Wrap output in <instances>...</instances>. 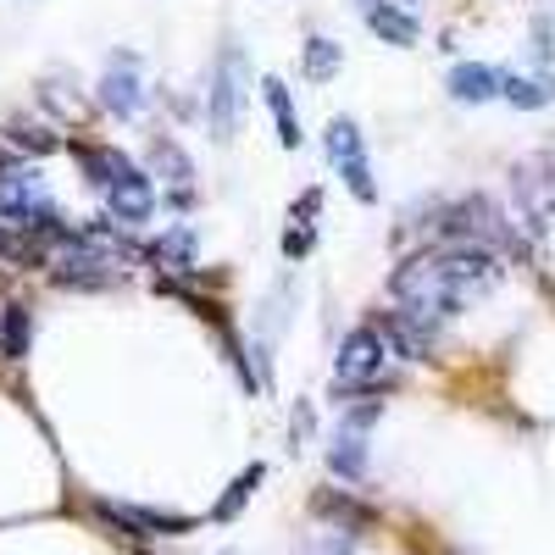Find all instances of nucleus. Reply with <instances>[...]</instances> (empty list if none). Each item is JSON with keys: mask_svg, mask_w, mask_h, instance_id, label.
I'll use <instances>...</instances> for the list:
<instances>
[{"mask_svg": "<svg viewBox=\"0 0 555 555\" xmlns=\"http://www.w3.org/2000/svg\"><path fill=\"white\" fill-rule=\"evenodd\" d=\"M494 284H500V256L489 245H434L423 256H405L389 272L400 311H411L428 328L455 311H467L473 300H483Z\"/></svg>", "mask_w": 555, "mask_h": 555, "instance_id": "obj_1", "label": "nucleus"}, {"mask_svg": "<svg viewBox=\"0 0 555 555\" xmlns=\"http://www.w3.org/2000/svg\"><path fill=\"white\" fill-rule=\"evenodd\" d=\"M245 83H250V67H245V51L228 44L217 56V73H211V139H234L240 122H245Z\"/></svg>", "mask_w": 555, "mask_h": 555, "instance_id": "obj_2", "label": "nucleus"}, {"mask_svg": "<svg viewBox=\"0 0 555 555\" xmlns=\"http://www.w3.org/2000/svg\"><path fill=\"white\" fill-rule=\"evenodd\" d=\"M384 339L373 334V322H361V328H350L345 334V345H339V366H334V378H339V389H389V378H384Z\"/></svg>", "mask_w": 555, "mask_h": 555, "instance_id": "obj_3", "label": "nucleus"}, {"mask_svg": "<svg viewBox=\"0 0 555 555\" xmlns=\"http://www.w3.org/2000/svg\"><path fill=\"white\" fill-rule=\"evenodd\" d=\"M512 195H517L522 217H528L533 228H544V222L555 217V156H528V162H517Z\"/></svg>", "mask_w": 555, "mask_h": 555, "instance_id": "obj_4", "label": "nucleus"}, {"mask_svg": "<svg viewBox=\"0 0 555 555\" xmlns=\"http://www.w3.org/2000/svg\"><path fill=\"white\" fill-rule=\"evenodd\" d=\"M373 423H378V400H366V405H356L345 416V428H339V439L328 450V467L339 478H361L366 473V428H373Z\"/></svg>", "mask_w": 555, "mask_h": 555, "instance_id": "obj_5", "label": "nucleus"}, {"mask_svg": "<svg viewBox=\"0 0 555 555\" xmlns=\"http://www.w3.org/2000/svg\"><path fill=\"white\" fill-rule=\"evenodd\" d=\"M373 334L384 339L389 356H405V361H428L434 356V328H428V322H416L411 311H378Z\"/></svg>", "mask_w": 555, "mask_h": 555, "instance_id": "obj_6", "label": "nucleus"}, {"mask_svg": "<svg viewBox=\"0 0 555 555\" xmlns=\"http://www.w3.org/2000/svg\"><path fill=\"white\" fill-rule=\"evenodd\" d=\"M95 512L106 522H117L122 533H139V539H156V533H190L195 517H172V512H151V505H117V500H95Z\"/></svg>", "mask_w": 555, "mask_h": 555, "instance_id": "obj_7", "label": "nucleus"}, {"mask_svg": "<svg viewBox=\"0 0 555 555\" xmlns=\"http://www.w3.org/2000/svg\"><path fill=\"white\" fill-rule=\"evenodd\" d=\"M306 505H311V517L334 522L345 539L378 522V512H373V505H366V500H356V494H345V489H311V500H306Z\"/></svg>", "mask_w": 555, "mask_h": 555, "instance_id": "obj_8", "label": "nucleus"}, {"mask_svg": "<svg viewBox=\"0 0 555 555\" xmlns=\"http://www.w3.org/2000/svg\"><path fill=\"white\" fill-rule=\"evenodd\" d=\"M95 95H101V106L112 117H139V106H145V78H139V62L133 56H117Z\"/></svg>", "mask_w": 555, "mask_h": 555, "instance_id": "obj_9", "label": "nucleus"}, {"mask_svg": "<svg viewBox=\"0 0 555 555\" xmlns=\"http://www.w3.org/2000/svg\"><path fill=\"white\" fill-rule=\"evenodd\" d=\"M106 206H112L117 222H151V211H156V183H151V172L128 167L112 190H106Z\"/></svg>", "mask_w": 555, "mask_h": 555, "instance_id": "obj_10", "label": "nucleus"}, {"mask_svg": "<svg viewBox=\"0 0 555 555\" xmlns=\"http://www.w3.org/2000/svg\"><path fill=\"white\" fill-rule=\"evenodd\" d=\"M500 78H505V73H494V67H483V62H461V67L450 73V95L467 101V106L494 101V95H500Z\"/></svg>", "mask_w": 555, "mask_h": 555, "instance_id": "obj_11", "label": "nucleus"}, {"mask_svg": "<svg viewBox=\"0 0 555 555\" xmlns=\"http://www.w3.org/2000/svg\"><path fill=\"white\" fill-rule=\"evenodd\" d=\"M366 28H373L378 39H389V44H416V17L405 7H389V0L366 7Z\"/></svg>", "mask_w": 555, "mask_h": 555, "instance_id": "obj_12", "label": "nucleus"}, {"mask_svg": "<svg viewBox=\"0 0 555 555\" xmlns=\"http://www.w3.org/2000/svg\"><path fill=\"white\" fill-rule=\"evenodd\" d=\"M261 101H267V112L278 117V139H284V151H300V117H295L289 89L278 83V78H267V83H261Z\"/></svg>", "mask_w": 555, "mask_h": 555, "instance_id": "obj_13", "label": "nucleus"}, {"mask_svg": "<svg viewBox=\"0 0 555 555\" xmlns=\"http://www.w3.org/2000/svg\"><path fill=\"white\" fill-rule=\"evenodd\" d=\"M0 145H12L17 156H39V151H56V128L44 122H28V117H7V133H0Z\"/></svg>", "mask_w": 555, "mask_h": 555, "instance_id": "obj_14", "label": "nucleus"}, {"mask_svg": "<svg viewBox=\"0 0 555 555\" xmlns=\"http://www.w3.org/2000/svg\"><path fill=\"white\" fill-rule=\"evenodd\" d=\"M500 95L512 101V106H522V112H539V106L555 101V83L550 78H517V73H505L500 78Z\"/></svg>", "mask_w": 555, "mask_h": 555, "instance_id": "obj_15", "label": "nucleus"}, {"mask_svg": "<svg viewBox=\"0 0 555 555\" xmlns=\"http://www.w3.org/2000/svg\"><path fill=\"white\" fill-rule=\"evenodd\" d=\"M322 145H328L334 167H350V162H366V145H361V128L350 117H334L328 133H322Z\"/></svg>", "mask_w": 555, "mask_h": 555, "instance_id": "obj_16", "label": "nucleus"}, {"mask_svg": "<svg viewBox=\"0 0 555 555\" xmlns=\"http://www.w3.org/2000/svg\"><path fill=\"white\" fill-rule=\"evenodd\" d=\"M28 334H34V322H28V306H7L0 311V356L7 361H23L28 356Z\"/></svg>", "mask_w": 555, "mask_h": 555, "instance_id": "obj_17", "label": "nucleus"}, {"mask_svg": "<svg viewBox=\"0 0 555 555\" xmlns=\"http://www.w3.org/2000/svg\"><path fill=\"white\" fill-rule=\"evenodd\" d=\"M78 162H83L89 183H101V190H112V183L133 167L128 156H117V151H106V145H78Z\"/></svg>", "mask_w": 555, "mask_h": 555, "instance_id": "obj_18", "label": "nucleus"}, {"mask_svg": "<svg viewBox=\"0 0 555 555\" xmlns=\"http://www.w3.org/2000/svg\"><path fill=\"white\" fill-rule=\"evenodd\" d=\"M256 483H261V467H245L234 483H228V494L217 500V512H211V517H217V522H234V517L245 512V500L256 494Z\"/></svg>", "mask_w": 555, "mask_h": 555, "instance_id": "obj_19", "label": "nucleus"}, {"mask_svg": "<svg viewBox=\"0 0 555 555\" xmlns=\"http://www.w3.org/2000/svg\"><path fill=\"white\" fill-rule=\"evenodd\" d=\"M339 44L334 39H306V56H300V67H306V78H334L339 73Z\"/></svg>", "mask_w": 555, "mask_h": 555, "instance_id": "obj_20", "label": "nucleus"}, {"mask_svg": "<svg viewBox=\"0 0 555 555\" xmlns=\"http://www.w3.org/2000/svg\"><path fill=\"white\" fill-rule=\"evenodd\" d=\"M151 256H156V261H172V267H190V261H195V234H190V228H172L167 240L151 245Z\"/></svg>", "mask_w": 555, "mask_h": 555, "instance_id": "obj_21", "label": "nucleus"}, {"mask_svg": "<svg viewBox=\"0 0 555 555\" xmlns=\"http://www.w3.org/2000/svg\"><path fill=\"white\" fill-rule=\"evenodd\" d=\"M156 167H167L172 195H190V156H178L172 139H156Z\"/></svg>", "mask_w": 555, "mask_h": 555, "instance_id": "obj_22", "label": "nucleus"}, {"mask_svg": "<svg viewBox=\"0 0 555 555\" xmlns=\"http://www.w3.org/2000/svg\"><path fill=\"white\" fill-rule=\"evenodd\" d=\"M23 172H28V167H23V156H17L12 145H0V190H7L12 178H23Z\"/></svg>", "mask_w": 555, "mask_h": 555, "instance_id": "obj_23", "label": "nucleus"}, {"mask_svg": "<svg viewBox=\"0 0 555 555\" xmlns=\"http://www.w3.org/2000/svg\"><path fill=\"white\" fill-rule=\"evenodd\" d=\"M284 250H289V256H306V250H311V234L300 228V234H289V240H284Z\"/></svg>", "mask_w": 555, "mask_h": 555, "instance_id": "obj_24", "label": "nucleus"}, {"mask_svg": "<svg viewBox=\"0 0 555 555\" xmlns=\"http://www.w3.org/2000/svg\"><path fill=\"white\" fill-rule=\"evenodd\" d=\"M322 555H350V539H345V533H339V539H334V544H328V550H322Z\"/></svg>", "mask_w": 555, "mask_h": 555, "instance_id": "obj_25", "label": "nucleus"}, {"mask_svg": "<svg viewBox=\"0 0 555 555\" xmlns=\"http://www.w3.org/2000/svg\"><path fill=\"white\" fill-rule=\"evenodd\" d=\"M356 7H361V12H366V7H378V0H356Z\"/></svg>", "mask_w": 555, "mask_h": 555, "instance_id": "obj_26", "label": "nucleus"}, {"mask_svg": "<svg viewBox=\"0 0 555 555\" xmlns=\"http://www.w3.org/2000/svg\"><path fill=\"white\" fill-rule=\"evenodd\" d=\"M222 555H234V550H222Z\"/></svg>", "mask_w": 555, "mask_h": 555, "instance_id": "obj_27", "label": "nucleus"}]
</instances>
